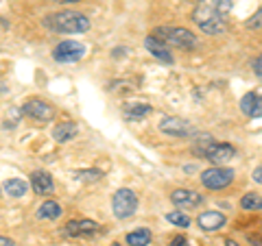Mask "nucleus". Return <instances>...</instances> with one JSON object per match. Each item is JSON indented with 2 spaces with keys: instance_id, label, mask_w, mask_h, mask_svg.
<instances>
[{
  "instance_id": "a878e982",
  "label": "nucleus",
  "mask_w": 262,
  "mask_h": 246,
  "mask_svg": "<svg viewBox=\"0 0 262 246\" xmlns=\"http://www.w3.org/2000/svg\"><path fill=\"white\" fill-rule=\"evenodd\" d=\"M247 27H249V29H262V9H258V11L247 20Z\"/></svg>"
},
{
  "instance_id": "bb28decb",
  "label": "nucleus",
  "mask_w": 262,
  "mask_h": 246,
  "mask_svg": "<svg viewBox=\"0 0 262 246\" xmlns=\"http://www.w3.org/2000/svg\"><path fill=\"white\" fill-rule=\"evenodd\" d=\"M253 72L262 79V57H258V59H253Z\"/></svg>"
},
{
  "instance_id": "b1692460",
  "label": "nucleus",
  "mask_w": 262,
  "mask_h": 246,
  "mask_svg": "<svg viewBox=\"0 0 262 246\" xmlns=\"http://www.w3.org/2000/svg\"><path fill=\"white\" fill-rule=\"evenodd\" d=\"M77 177L83 179V181H98V179L103 177V172L101 170H79Z\"/></svg>"
},
{
  "instance_id": "9d476101",
  "label": "nucleus",
  "mask_w": 262,
  "mask_h": 246,
  "mask_svg": "<svg viewBox=\"0 0 262 246\" xmlns=\"http://www.w3.org/2000/svg\"><path fill=\"white\" fill-rule=\"evenodd\" d=\"M170 201H173V205H177V207H182V209H194L203 203V196L196 194L194 190H175L173 194H170Z\"/></svg>"
},
{
  "instance_id": "393cba45",
  "label": "nucleus",
  "mask_w": 262,
  "mask_h": 246,
  "mask_svg": "<svg viewBox=\"0 0 262 246\" xmlns=\"http://www.w3.org/2000/svg\"><path fill=\"white\" fill-rule=\"evenodd\" d=\"M212 9H214L219 15H225V13L232 11V0H214Z\"/></svg>"
},
{
  "instance_id": "412c9836",
  "label": "nucleus",
  "mask_w": 262,
  "mask_h": 246,
  "mask_svg": "<svg viewBox=\"0 0 262 246\" xmlns=\"http://www.w3.org/2000/svg\"><path fill=\"white\" fill-rule=\"evenodd\" d=\"M212 135H208V133H203L201 137H196L194 139V144H192V153L196 155V157H206V153H208V149L212 146Z\"/></svg>"
},
{
  "instance_id": "f8f14e48",
  "label": "nucleus",
  "mask_w": 262,
  "mask_h": 246,
  "mask_svg": "<svg viewBox=\"0 0 262 246\" xmlns=\"http://www.w3.org/2000/svg\"><path fill=\"white\" fill-rule=\"evenodd\" d=\"M241 111L247 118H262V96L256 92L245 94L241 101Z\"/></svg>"
},
{
  "instance_id": "7c9ffc66",
  "label": "nucleus",
  "mask_w": 262,
  "mask_h": 246,
  "mask_svg": "<svg viewBox=\"0 0 262 246\" xmlns=\"http://www.w3.org/2000/svg\"><path fill=\"white\" fill-rule=\"evenodd\" d=\"M225 246H238V244H236V242H232V240H227V242H225Z\"/></svg>"
},
{
  "instance_id": "dca6fc26",
  "label": "nucleus",
  "mask_w": 262,
  "mask_h": 246,
  "mask_svg": "<svg viewBox=\"0 0 262 246\" xmlns=\"http://www.w3.org/2000/svg\"><path fill=\"white\" fill-rule=\"evenodd\" d=\"M127 120H142L146 116H151V105H144V103H138V105H125L122 109Z\"/></svg>"
},
{
  "instance_id": "a211bd4d",
  "label": "nucleus",
  "mask_w": 262,
  "mask_h": 246,
  "mask_svg": "<svg viewBox=\"0 0 262 246\" xmlns=\"http://www.w3.org/2000/svg\"><path fill=\"white\" fill-rule=\"evenodd\" d=\"M29 190V185L27 181H22V179H9V181L5 183V192L13 196V199H20V196H24Z\"/></svg>"
},
{
  "instance_id": "c756f323",
  "label": "nucleus",
  "mask_w": 262,
  "mask_h": 246,
  "mask_svg": "<svg viewBox=\"0 0 262 246\" xmlns=\"http://www.w3.org/2000/svg\"><path fill=\"white\" fill-rule=\"evenodd\" d=\"M55 3H68L70 5V3H79V0H55Z\"/></svg>"
},
{
  "instance_id": "aec40b11",
  "label": "nucleus",
  "mask_w": 262,
  "mask_h": 246,
  "mask_svg": "<svg viewBox=\"0 0 262 246\" xmlns=\"http://www.w3.org/2000/svg\"><path fill=\"white\" fill-rule=\"evenodd\" d=\"M241 207L247 209V211H260L262 209V196L256 192H249L241 199Z\"/></svg>"
},
{
  "instance_id": "4468645a",
  "label": "nucleus",
  "mask_w": 262,
  "mask_h": 246,
  "mask_svg": "<svg viewBox=\"0 0 262 246\" xmlns=\"http://www.w3.org/2000/svg\"><path fill=\"white\" fill-rule=\"evenodd\" d=\"M31 185H33V190H35V194H51L53 192V179L48 172H42V170H37V172H33L31 175Z\"/></svg>"
},
{
  "instance_id": "5701e85b",
  "label": "nucleus",
  "mask_w": 262,
  "mask_h": 246,
  "mask_svg": "<svg viewBox=\"0 0 262 246\" xmlns=\"http://www.w3.org/2000/svg\"><path fill=\"white\" fill-rule=\"evenodd\" d=\"M166 220L170 225H175V227H182V229H186V227H190V218H188L184 211H170V214H166Z\"/></svg>"
},
{
  "instance_id": "1a4fd4ad",
  "label": "nucleus",
  "mask_w": 262,
  "mask_h": 246,
  "mask_svg": "<svg viewBox=\"0 0 262 246\" xmlns=\"http://www.w3.org/2000/svg\"><path fill=\"white\" fill-rule=\"evenodd\" d=\"M206 157L214 163V166H223V163L232 161L236 157V149L227 142H212V146L206 153Z\"/></svg>"
},
{
  "instance_id": "c85d7f7f",
  "label": "nucleus",
  "mask_w": 262,
  "mask_h": 246,
  "mask_svg": "<svg viewBox=\"0 0 262 246\" xmlns=\"http://www.w3.org/2000/svg\"><path fill=\"white\" fill-rule=\"evenodd\" d=\"M251 177H253V181L262 185V166H258L256 170H253V175H251Z\"/></svg>"
},
{
  "instance_id": "f3484780",
  "label": "nucleus",
  "mask_w": 262,
  "mask_h": 246,
  "mask_svg": "<svg viewBox=\"0 0 262 246\" xmlns=\"http://www.w3.org/2000/svg\"><path fill=\"white\" fill-rule=\"evenodd\" d=\"M149 242H151V231L144 229V227L127 233V244L129 246H149Z\"/></svg>"
},
{
  "instance_id": "6e6552de",
  "label": "nucleus",
  "mask_w": 262,
  "mask_h": 246,
  "mask_svg": "<svg viewBox=\"0 0 262 246\" xmlns=\"http://www.w3.org/2000/svg\"><path fill=\"white\" fill-rule=\"evenodd\" d=\"M22 111L27 113L29 118L37 120V122H48V120H53V116H55V109L48 103L39 101V98H31V101H27L24 103V107H22Z\"/></svg>"
},
{
  "instance_id": "7ed1b4c3",
  "label": "nucleus",
  "mask_w": 262,
  "mask_h": 246,
  "mask_svg": "<svg viewBox=\"0 0 262 246\" xmlns=\"http://www.w3.org/2000/svg\"><path fill=\"white\" fill-rule=\"evenodd\" d=\"M153 37L160 39V42H164V44H170V46H177V48H186V51L196 48V44H199V39L194 37L192 31L179 29V27H160V29H155Z\"/></svg>"
},
{
  "instance_id": "423d86ee",
  "label": "nucleus",
  "mask_w": 262,
  "mask_h": 246,
  "mask_svg": "<svg viewBox=\"0 0 262 246\" xmlns=\"http://www.w3.org/2000/svg\"><path fill=\"white\" fill-rule=\"evenodd\" d=\"M85 55V46L79 42H61L55 46L53 51V59L59 63H75L81 57Z\"/></svg>"
},
{
  "instance_id": "4be33fe9",
  "label": "nucleus",
  "mask_w": 262,
  "mask_h": 246,
  "mask_svg": "<svg viewBox=\"0 0 262 246\" xmlns=\"http://www.w3.org/2000/svg\"><path fill=\"white\" fill-rule=\"evenodd\" d=\"M98 231V225L92 220H77V233L79 237H92Z\"/></svg>"
},
{
  "instance_id": "f03ea898",
  "label": "nucleus",
  "mask_w": 262,
  "mask_h": 246,
  "mask_svg": "<svg viewBox=\"0 0 262 246\" xmlns=\"http://www.w3.org/2000/svg\"><path fill=\"white\" fill-rule=\"evenodd\" d=\"M192 20H194L196 27H199L203 33H208V35H221V33H225L223 15H219L210 5L203 3V0H199L196 9L192 11Z\"/></svg>"
},
{
  "instance_id": "2eb2a0df",
  "label": "nucleus",
  "mask_w": 262,
  "mask_h": 246,
  "mask_svg": "<svg viewBox=\"0 0 262 246\" xmlns=\"http://www.w3.org/2000/svg\"><path fill=\"white\" fill-rule=\"evenodd\" d=\"M77 133H79V127L75 122H61V125H57L53 129V137H55V142H59V144L70 142Z\"/></svg>"
},
{
  "instance_id": "6ab92c4d",
  "label": "nucleus",
  "mask_w": 262,
  "mask_h": 246,
  "mask_svg": "<svg viewBox=\"0 0 262 246\" xmlns=\"http://www.w3.org/2000/svg\"><path fill=\"white\" fill-rule=\"evenodd\" d=\"M37 216L42 218V220H55V218H59V216H61V207H59V203H55V201H46V203L42 205V207H39Z\"/></svg>"
},
{
  "instance_id": "2f4dec72",
  "label": "nucleus",
  "mask_w": 262,
  "mask_h": 246,
  "mask_svg": "<svg viewBox=\"0 0 262 246\" xmlns=\"http://www.w3.org/2000/svg\"><path fill=\"white\" fill-rule=\"evenodd\" d=\"M112 246H120V244H118V242H114V244H112Z\"/></svg>"
},
{
  "instance_id": "9b49d317",
  "label": "nucleus",
  "mask_w": 262,
  "mask_h": 246,
  "mask_svg": "<svg viewBox=\"0 0 262 246\" xmlns=\"http://www.w3.org/2000/svg\"><path fill=\"white\" fill-rule=\"evenodd\" d=\"M225 223H227L225 214H221L216 209L203 211V214H199V218H196V225H199L203 231H219L221 227H225Z\"/></svg>"
},
{
  "instance_id": "39448f33",
  "label": "nucleus",
  "mask_w": 262,
  "mask_h": 246,
  "mask_svg": "<svg viewBox=\"0 0 262 246\" xmlns=\"http://www.w3.org/2000/svg\"><path fill=\"white\" fill-rule=\"evenodd\" d=\"M234 181V170L232 168H223V166H214L201 172V183L208 190H225L227 185H232Z\"/></svg>"
},
{
  "instance_id": "ddd939ff",
  "label": "nucleus",
  "mask_w": 262,
  "mask_h": 246,
  "mask_svg": "<svg viewBox=\"0 0 262 246\" xmlns=\"http://www.w3.org/2000/svg\"><path fill=\"white\" fill-rule=\"evenodd\" d=\"M144 48L155 57V59L166 61V63H173V55H170V51L166 48V44L160 42V39H155L153 35H149V37L144 39Z\"/></svg>"
},
{
  "instance_id": "cd10ccee",
  "label": "nucleus",
  "mask_w": 262,
  "mask_h": 246,
  "mask_svg": "<svg viewBox=\"0 0 262 246\" xmlns=\"http://www.w3.org/2000/svg\"><path fill=\"white\" fill-rule=\"evenodd\" d=\"M170 246H188V242H186L184 235H175L173 242H170Z\"/></svg>"
},
{
  "instance_id": "f257e3e1",
  "label": "nucleus",
  "mask_w": 262,
  "mask_h": 246,
  "mask_svg": "<svg viewBox=\"0 0 262 246\" xmlns=\"http://www.w3.org/2000/svg\"><path fill=\"white\" fill-rule=\"evenodd\" d=\"M46 24L57 33H85L90 29V20L79 11H59L51 15Z\"/></svg>"
},
{
  "instance_id": "0eeeda50",
  "label": "nucleus",
  "mask_w": 262,
  "mask_h": 246,
  "mask_svg": "<svg viewBox=\"0 0 262 246\" xmlns=\"http://www.w3.org/2000/svg\"><path fill=\"white\" fill-rule=\"evenodd\" d=\"M160 131L166 133L170 137H188L194 133L192 125L184 118H177V116H168V118H162L160 122Z\"/></svg>"
},
{
  "instance_id": "20e7f679",
  "label": "nucleus",
  "mask_w": 262,
  "mask_h": 246,
  "mask_svg": "<svg viewBox=\"0 0 262 246\" xmlns=\"http://www.w3.org/2000/svg\"><path fill=\"white\" fill-rule=\"evenodd\" d=\"M112 209H114V216L125 220V218H131L136 214L138 209V196L134 190H129V187H120V190L114 194L112 199Z\"/></svg>"
}]
</instances>
